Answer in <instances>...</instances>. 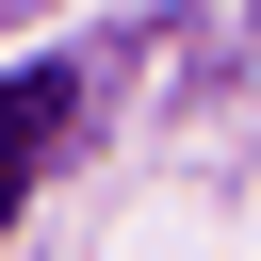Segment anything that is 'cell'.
<instances>
[{
	"label": "cell",
	"instance_id": "cell-1",
	"mask_svg": "<svg viewBox=\"0 0 261 261\" xmlns=\"http://www.w3.org/2000/svg\"><path fill=\"white\" fill-rule=\"evenodd\" d=\"M65 114H82V65H16V82H0V228H16L33 163L65 147Z\"/></svg>",
	"mask_w": 261,
	"mask_h": 261
}]
</instances>
